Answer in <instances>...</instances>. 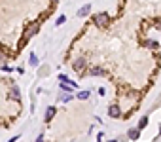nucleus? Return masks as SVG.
Wrapping results in <instances>:
<instances>
[{
	"mask_svg": "<svg viewBox=\"0 0 161 142\" xmlns=\"http://www.w3.org/2000/svg\"><path fill=\"white\" fill-rule=\"evenodd\" d=\"M108 114H110L112 118H118V116H120V106H110Z\"/></svg>",
	"mask_w": 161,
	"mask_h": 142,
	"instance_id": "0eeeda50",
	"label": "nucleus"
},
{
	"mask_svg": "<svg viewBox=\"0 0 161 142\" xmlns=\"http://www.w3.org/2000/svg\"><path fill=\"white\" fill-rule=\"evenodd\" d=\"M89 11H91V8H89V6H83V8L78 11V15H80V17H85V15H87Z\"/></svg>",
	"mask_w": 161,
	"mask_h": 142,
	"instance_id": "6e6552de",
	"label": "nucleus"
},
{
	"mask_svg": "<svg viewBox=\"0 0 161 142\" xmlns=\"http://www.w3.org/2000/svg\"><path fill=\"white\" fill-rule=\"evenodd\" d=\"M64 21H66V17H64V15H59V19H57V25H63Z\"/></svg>",
	"mask_w": 161,
	"mask_h": 142,
	"instance_id": "4468645a",
	"label": "nucleus"
},
{
	"mask_svg": "<svg viewBox=\"0 0 161 142\" xmlns=\"http://www.w3.org/2000/svg\"><path fill=\"white\" fill-rule=\"evenodd\" d=\"M78 99H82V101H87V99H89V91H80V93H78Z\"/></svg>",
	"mask_w": 161,
	"mask_h": 142,
	"instance_id": "9b49d317",
	"label": "nucleus"
},
{
	"mask_svg": "<svg viewBox=\"0 0 161 142\" xmlns=\"http://www.w3.org/2000/svg\"><path fill=\"white\" fill-rule=\"evenodd\" d=\"M102 74H104V70L99 68V66H93V68L89 70V76H102Z\"/></svg>",
	"mask_w": 161,
	"mask_h": 142,
	"instance_id": "423d86ee",
	"label": "nucleus"
},
{
	"mask_svg": "<svg viewBox=\"0 0 161 142\" xmlns=\"http://www.w3.org/2000/svg\"><path fill=\"white\" fill-rule=\"evenodd\" d=\"M36 32H38V25L34 23V25H30V27H28L27 30H25V38H30V36H34Z\"/></svg>",
	"mask_w": 161,
	"mask_h": 142,
	"instance_id": "f03ea898",
	"label": "nucleus"
},
{
	"mask_svg": "<svg viewBox=\"0 0 161 142\" xmlns=\"http://www.w3.org/2000/svg\"><path fill=\"white\" fill-rule=\"evenodd\" d=\"M36 142H44V137H42V135H40V137L36 138Z\"/></svg>",
	"mask_w": 161,
	"mask_h": 142,
	"instance_id": "2eb2a0df",
	"label": "nucleus"
},
{
	"mask_svg": "<svg viewBox=\"0 0 161 142\" xmlns=\"http://www.w3.org/2000/svg\"><path fill=\"white\" fill-rule=\"evenodd\" d=\"M55 108H53V106H49V108H47L46 110V121H51V119H53V116H55Z\"/></svg>",
	"mask_w": 161,
	"mask_h": 142,
	"instance_id": "20e7f679",
	"label": "nucleus"
},
{
	"mask_svg": "<svg viewBox=\"0 0 161 142\" xmlns=\"http://www.w3.org/2000/svg\"><path fill=\"white\" fill-rule=\"evenodd\" d=\"M110 142H118V140H110Z\"/></svg>",
	"mask_w": 161,
	"mask_h": 142,
	"instance_id": "f3484780",
	"label": "nucleus"
},
{
	"mask_svg": "<svg viewBox=\"0 0 161 142\" xmlns=\"http://www.w3.org/2000/svg\"><path fill=\"white\" fill-rule=\"evenodd\" d=\"M108 19L110 17H108L106 14H97L95 15V23L99 25V27H102V25H108Z\"/></svg>",
	"mask_w": 161,
	"mask_h": 142,
	"instance_id": "f257e3e1",
	"label": "nucleus"
},
{
	"mask_svg": "<svg viewBox=\"0 0 161 142\" xmlns=\"http://www.w3.org/2000/svg\"><path fill=\"white\" fill-rule=\"evenodd\" d=\"M53 2H57V0H53Z\"/></svg>",
	"mask_w": 161,
	"mask_h": 142,
	"instance_id": "a211bd4d",
	"label": "nucleus"
},
{
	"mask_svg": "<svg viewBox=\"0 0 161 142\" xmlns=\"http://www.w3.org/2000/svg\"><path fill=\"white\" fill-rule=\"evenodd\" d=\"M72 66H74V68H76V70H82L83 66H85V59H83V57H80V59H76V61H74V63H72Z\"/></svg>",
	"mask_w": 161,
	"mask_h": 142,
	"instance_id": "7ed1b4c3",
	"label": "nucleus"
},
{
	"mask_svg": "<svg viewBox=\"0 0 161 142\" xmlns=\"http://www.w3.org/2000/svg\"><path fill=\"white\" fill-rule=\"evenodd\" d=\"M140 137V129H129V138H133V140H137V138Z\"/></svg>",
	"mask_w": 161,
	"mask_h": 142,
	"instance_id": "39448f33",
	"label": "nucleus"
},
{
	"mask_svg": "<svg viewBox=\"0 0 161 142\" xmlns=\"http://www.w3.org/2000/svg\"><path fill=\"white\" fill-rule=\"evenodd\" d=\"M15 140H17V137H14V138H12V140H8V142H15Z\"/></svg>",
	"mask_w": 161,
	"mask_h": 142,
	"instance_id": "dca6fc26",
	"label": "nucleus"
},
{
	"mask_svg": "<svg viewBox=\"0 0 161 142\" xmlns=\"http://www.w3.org/2000/svg\"><path fill=\"white\" fill-rule=\"evenodd\" d=\"M68 101H72V95H68V93L63 95V102H68Z\"/></svg>",
	"mask_w": 161,
	"mask_h": 142,
	"instance_id": "ddd939ff",
	"label": "nucleus"
},
{
	"mask_svg": "<svg viewBox=\"0 0 161 142\" xmlns=\"http://www.w3.org/2000/svg\"><path fill=\"white\" fill-rule=\"evenodd\" d=\"M146 125H148V116H142L140 121H138V129H144Z\"/></svg>",
	"mask_w": 161,
	"mask_h": 142,
	"instance_id": "1a4fd4ad",
	"label": "nucleus"
},
{
	"mask_svg": "<svg viewBox=\"0 0 161 142\" xmlns=\"http://www.w3.org/2000/svg\"><path fill=\"white\" fill-rule=\"evenodd\" d=\"M9 95H12L15 101H17V99H19V89H17L15 85H12V91H9Z\"/></svg>",
	"mask_w": 161,
	"mask_h": 142,
	"instance_id": "9d476101",
	"label": "nucleus"
},
{
	"mask_svg": "<svg viewBox=\"0 0 161 142\" xmlns=\"http://www.w3.org/2000/svg\"><path fill=\"white\" fill-rule=\"evenodd\" d=\"M30 64H38V57L34 55V53L30 55Z\"/></svg>",
	"mask_w": 161,
	"mask_h": 142,
	"instance_id": "f8f14e48",
	"label": "nucleus"
}]
</instances>
